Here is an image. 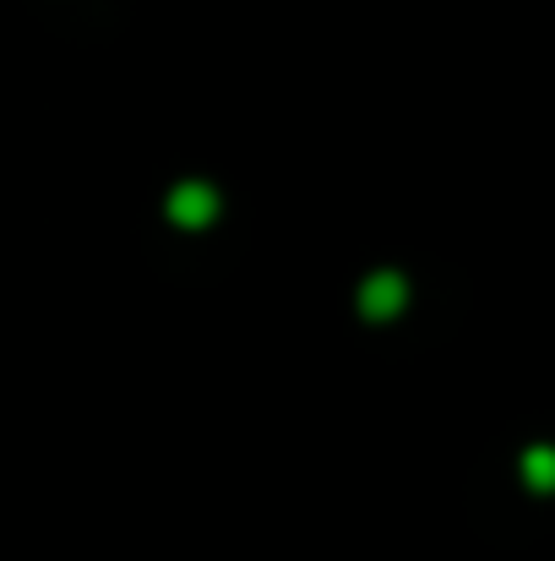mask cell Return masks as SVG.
Segmentation results:
<instances>
[{
    "instance_id": "cell-2",
    "label": "cell",
    "mask_w": 555,
    "mask_h": 561,
    "mask_svg": "<svg viewBox=\"0 0 555 561\" xmlns=\"http://www.w3.org/2000/svg\"><path fill=\"white\" fill-rule=\"evenodd\" d=\"M218 186L212 181H181V186L164 196V213H170V224H181V229H207L212 218H218Z\"/></svg>"
},
{
    "instance_id": "cell-3",
    "label": "cell",
    "mask_w": 555,
    "mask_h": 561,
    "mask_svg": "<svg viewBox=\"0 0 555 561\" xmlns=\"http://www.w3.org/2000/svg\"><path fill=\"white\" fill-rule=\"evenodd\" d=\"M529 480H534V491H551V480H555L551 447H529Z\"/></svg>"
},
{
    "instance_id": "cell-1",
    "label": "cell",
    "mask_w": 555,
    "mask_h": 561,
    "mask_svg": "<svg viewBox=\"0 0 555 561\" xmlns=\"http://www.w3.org/2000/svg\"><path fill=\"white\" fill-rule=\"evenodd\" d=\"M403 306H408V278L397 267L366 273V284H360V317L366 322H392V317H403Z\"/></svg>"
}]
</instances>
